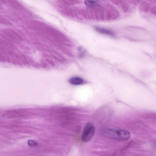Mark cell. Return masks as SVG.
Returning <instances> with one entry per match:
<instances>
[{"instance_id": "obj_1", "label": "cell", "mask_w": 156, "mask_h": 156, "mask_svg": "<svg viewBox=\"0 0 156 156\" xmlns=\"http://www.w3.org/2000/svg\"><path fill=\"white\" fill-rule=\"evenodd\" d=\"M105 132L108 137L118 140L126 141L130 137V133L124 129L110 128L106 129Z\"/></svg>"}, {"instance_id": "obj_2", "label": "cell", "mask_w": 156, "mask_h": 156, "mask_svg": "<svg viewBox=\"0 0 156 156\" xmlns=\"http://www.w3.org/2000/svg\"><path fill=\"white\" fill-rule=\"evenodd\" d=\"M95 132L94 126L90 123H87L85 127L81 136V140L84 142L89 141L92 137Z\"/></svg>"}, {"instance_id": "obj_3", "label": "cell", "mask_w": 156, "mask_h": 156, "mask_svg": "<svg viewBox=\"0 0 156 156\" xmlns=\"http://www.w3.org/2000/svg\"><path fill=\"white\" fill-rule=\"evenodd\" d=\"M95 29L99 33L112 37L115 36L114 33L110 29L99 27H96Z\"/></svg>"}, {"instance_id": "obj_4", "label": "cell", "mask_w": 156, "mask_h": 156, "mask_svg": "<svg viewBox=\"0 0 156 156\" xmlns=\"http://www.w3.org/2000/svg\"><path fill=\"white\" fill-rule=\"evenodd\" d=\"M69 82L70 84L75 85L82 84L85 82L83 79L77 76H73L70 78L69 80Z\"/></svg>"}, {"instance_id": "obj_5", "label": "cell", "mask_w": 156, "mask_h": 156, "mask_svg": "<svg viewBox=\"0 0 156 156\" xmlns=\"http://www.w3.org/2000/svg\"><path fill=\"white\" fill-rule=\"evenodd\" d=\"M98 2V0H85L84 3L89 7H93L95 6Z\"/></svg>"}]
</instances>
